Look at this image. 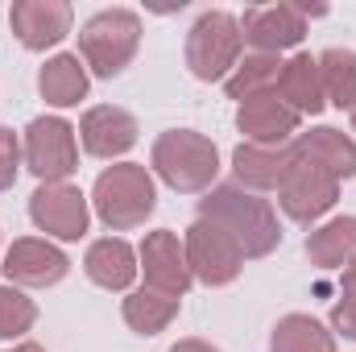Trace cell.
Masks as SVG:
<instances>
[{
    "mask_svg": "<svg viewBox=\"0 0 356 352\" xmlns=\"http://www.w3.org/2000/svg\"><path fill=\"white\" fill-rule=\"evenodd\" d=\"M294 154L302 158V162H311V166H319V170H327L332 178H353L356 175V141L348 133H340V129H307V133H298L294 141Z\"/></svg>",
    "mask_w": 356,
    "mask_h": 352,
    "instance_id": "obj_18",
    "label": "cell"
},
{
    "mask_svg": "<svg viewBox=\"0 0 356 352\" xmlns=\"http://www.w3.org/2000/svg\"><path fill=\"white\" fill-rule=\"evenodd\" d=\"M298 112H290L273 91L253 95L236 108V129L245 133L249 145H290L298 137Z\"/></svg>",
    "mask_w": 356,
    "mask_h": 352,
    "instance_id": "obj_15",
    "label": "cell"
},
{
    "mask_svg": "<svg viewBox=\"0 0 356 352\" xmlns=\"http://www.w3.org/2000/svg\"><path fill=\"white\" fill-rule=\"evenodd\" d=\"M8 352H46L42 344H33V340H25V344H17V349H8Z\"/></svg>",
    "mask_w": 356,
    "mask_h": 352,
    "instance_id": "obj_31",
    "label": "cell"
},
{
    "mask_svg": "<svg viewBox=\"0 0 356 352\" xmlns=\"http://www.w3.org/2000/svg\"><path fill=\"white\" fill-rule=\"evenodd\" d=\"M21 141H17V133L8 129V125H0V195L17 182V175H21Z\"/></svg>",
    "mask_w": 356,
    "mask_h": 352,
    "instance_id": "obj_27",
    "label": "cell"
},
{
    "mask_svg": "<svg viewBox=\"0 0 356 352\" xmlns=\"http://www.w3.org/2000/svg\"><path fill=\"white\" fill-rule=\"evenodd\" d=\"M137 265L145 273V286L158 294H170V298H182L195 282L191 265H186V249H182L178 232H170V228L145 232V241L137 249Z\"/></svg>",
    "mask_w": 356,
    "mask_h": 352,
    "instance_id": "obj_10",
    "label": "cell"
},
{
    "mask_svg": "<svg viewBox=\"0 0 356 352\" xmlns=\"http://www.w3.org/2000/svg\"><path fill=\"white\" fill-rule=\"evenodd\" d=\"M307 257L319 269H344L356 262V216H336L307 237Z\"/></svg>",
    "mask_w": 356,
    "mask_h": 352,
    "instance_id": "obj_21",
    "label": "cell"
},
{
    "mask_svg": "<svg viewBox=\"0 0 356 352\" xmlns=\"http://www.w3.org/2000/svg\"><path fill=\"white\" fill-rule=\"evenodd\" d=\"M38 323V303L21 286H0V340H21Z\"/></svg>",
    "mask_w": 356,
    "mask_h": 352,
    "instance_id": "obj_26",
    "label": "cell"
},
{
    "mask_svg": "<svg viewBox=\"0 0 356 352\" xmlns=\"http://www.w3.org/2000/svg\"><path fill=\"white\" fill-rule=\"evenodd\" d=\"M199 220L228 232V241L245 253V262L269 257L282 245V228L269 199H261L257 191H245L241 182H216L199 199Z\"/></svg>",
    "mask_w": 356,
    "mask_h": 352,
    "instance_id": "obj_1",
    "label": "cell"
},
{
    "mask_svg": "<svg viewBox=\"0 0 356 352\" xmlns=\"http://www.w3.org/2000/svg\"><path fill=\"white\" fill-rule=\"evenodd\" d=\"M277 75H282V58L277 54H245L236 63V71L224 79L228 99H253V95H269L277 88Z\"/></svg>",
    "mask_w": 356,
    "mask_h": 352,
    "instance_id": "obj_24",
    "label": "cell"
},
{
    "mask_svg": "<svg viewBox=\"0 0 356 352\" xmlns=\"http://www.w3.org/2000/svg\"><path fill=\"white\" fill-rule=\"evenodd\" d=\"M79 129H71L63 116H38L25 129L21 141V158L25 170L38 182H67L79 170Z\"/></svg>",
    "mask_w": 356,
    "mask_h": 352,
    "instance_id": "obj_6",
    "label": "cell"
},
{
    "mask_svg": "<svg viewBox=\"0 0 356 352\" xmlns=\"http://www.w3.org/2000/svg\"><path fill=\"white\" fill-rule=\"evenodd\" d=\"M91 207L112 232L141 228L158 207L154 175L145 166H137V162H116V166L99 170L95 186H91Z\"/></svg>",
    "mask_w": 356,
    "mask_h": 352,
    "instance_id": "obj_2",
    "label": "cell"
},
{
    "mask_svg": "<svg viewBox=\"0 0 356 352\" xmlns=\"http://www.w3.org/2000/svg\"><path fill=\"white\" fill-rule=\"evenodd\" d=\"M332 332H340L344 340H356V294H348V290L332 307Z\"/></svg>",
    "mask_w": 356,
    "mask_h": 352,
    "instance_id": "obj_28",
    "label": "cell"
},
{
    "mask_svg": "<svg viewBox=\"0 0 356 352\" xmlns=\"http://www.w3.org/2000/svg\"><path fill=\"white\" fill-rule=\"evenodd\" d=\"M319 75H323V95L327 104L356 112V50L332 46L319 54Z\"/></svg>",
    "mask_w": 356,
    "mask_h": 352,
    "instance_id": "obj_25",
    "label": "cell"
},
{
    "mask_svg": "<svg viewBox=\"0 0 356 352\" xmlns=\"http://www.w3.org/2000/svg\"><path fill=\"white\" fill-rule=\"evenodd\" d=\"M141 50V17L133 8H99L79 29V58L99 79H116Z\"/></svg>",
    "mask_w": 356,
    "mask_h": 352,
    "instance_id": "obj_4",
    "label": "cell"
},
{
    "mask_svg": "<svg viewBox=\"0 0 356 352\" xmlns=\"http://www.w3.org/2000/svg\"><path fill=\"white\" fill-rule=\"evenodd\" d=\"M294 158H298L294 145H249V141H241L232 150V175L245 191H257V195L277 191L282 178L290 175Z\"/></svg>",
    "mask_w": 356,
    "mask_h": 352,
    "instance_id": "obj_16",
    "label": "cell"
},
{
    "mask_svg": "<svg viewBox=\"0 0 356 352\" xmlns=\"http://www.w3.org/2000/svg\"><path fill=\"white\" fill-rule=\"evenodd\" d=\"M149 166H154V175L162 178L166 186H175L182 195H195V191H211L216 186L220 150H216L211 137H203L195 129H166L154 141Z\"/></svg>",
    "mask_w": 356,
    "mask_h": 352,
    "instance_id": "obj_3",
    "label": "cell"
},
{
    "mask_svg": "<svg viewBox=\"0 0 356 352\" xmlns=\"http://www.w3.org/2000/svg\"><path fill=\"white\" fill-rule=\"evenodd\" d=\"M269 352H336V336L315 315L294 311V315H282L273 323Z\"/></svg>",
    "mask_w": 356,
    "mask_h": 352,
    "instance_id": "obj_23",
    "label": "cell"
},
{
    "mask_svg": "<svg viewBox=\"0 0 356 352\" xmlns=\"http://www.w3.org/2000/svg\"><path fill=\"white\" fill-rule=\"evenodd\" d=\"M241 17L228 8H207L186 29V67L203 83H224L241 63Z\"/></svg>",
    "mask_w": 356,
    "mask_h": 352,
    "instance_id": "obj_5",
    "label": "cell"
},
{
    "mask_svg": "<svg viewBox=\"0 0 356 352\" xmlns=\"http://www.w3.org/2000/svg\"><path fill=\"white\" fill-rule=\"evenodd\" d=\"M29 220L54 241H83L91 224L88 195L71 182H42L29 195Z\"/></svg>",
    "mask_w": 356,
    "mask_h": 352,
    "instance_id": "obj_8",
    "label": "cell"
},
{
    "mask_svg": "<svg viewBox=\"0 0 356 352\" xmlns=\"http://www.w3.org/2000/svg\"><path fill=\"white\" fill-rule=\"evenodd\" d=\"M353 133H356V112H353Z\"/></svg>",
    "mask_w": 356,
    "mask_h": 352,
    "instance_id": "obj_32",
    "label": "cell"
},
{
    "mask_svg": "<svg viewBox=\"0 0 356 352\" xmlns=\"http://www.w3.org/2000/svg\"><path fill=\"white\" fill-rule=\"evenodd\" d=\"M307 38V21L294 4H257L241 17V42L253 54H282Z\"/></svg>",
    "mask_w": 356,
    "mask_h": 352,
    "instance_id": "obj_12",
    "label": "cell"
},
{
    "mask_svg": "<svg viewBox=\"0 0 356 352\" xmlns=\"http://www.w3.org/2000/svg\"><path fill=\"white\" fill-rule=\"evenodd\" d=\"M273 95H277L290 112H298V116H319V112L327 108L319 58H315V54H294V58H286Z\"/></svg>",
    "mask_w": 356,
    "mask_h": 352,
    "instance_id": "obj_17",
    "label": "cell"
},
{
    "mask_svg": "<svg viewBox=\"0 0 356 352\" xmlns=\"http://www.w3.org/2000/svg\"><path fill=\"white\" fill-rule=\"evenodd\" d=\"M166 352H220V349L207 344V340H178V344H170Z\"/></svg>",
    "mask_w": 356,
    "mask_h": 352,
    "instance_id": "obj_29",
    "label": "cell"
},
{
    "mask_svg": "<svg viewBox=\"0 0 356 352\" xmlns=\"http://www.w3.org/2000/svg\"><path fill=\"white\" fill-rule=\"evenodd\" d=\"M0 269L8 278V286H33V290H42V286H58L71 273V257L58 245H50V241L21 237V241L8 245Z\"/></svg>",
    "mask_w": 356,
    "mask_h": 352,
    "instance_id": "obj_11",
    "label": "cell"
},
{
    "mask_svg": "<svg viewBox=\"0 0 356 352\" xmlns=\"http://www.w3.org/2000/svg\"><path fill=\"white\" fill-rule=\"evenodd\" d=\"M88 88L91 79L79 54H54L38 71V91L50 108H75L79 99H88Z\"/></svg>",
    "mask_w": 356,
    "mask_h": 352,
    "instance_id": "obj_20",
    "label": "cell"
},
{
    "mask_svg": "<svg viewBox=\"0 0 356 352\" xmlns=\"http://www.w3.org/2000/svg\"><path fill=\"white\" fill-rule=\"evenodd\" d=\"M83 273H88L99 290H129L133 278L141 273V265H137V253L129 249V241L104 237V241H91L88 245Z\"/></svg>",
    "mask_w": 356,
    "mask_h": 352,
    "instance_id": "obj_19",
    "label": "cell"
},
{
    "mask_svg": "<svg viewBox=\"0 0 356 352\" xmlns=\"http://www.w3.org/2000/svg\"><path fill=\"white\" fill-rule=\"evenodd\" d=\"M182 249H186L191 278L203 282V286H232L241 278V269H245V253L228 241V232H220L207 220H195L186 228Z\"/></svg>",
    "mask_w": 356,
    "mask_h": 352,
    "instance_id": "obj_7",
    "label": "cell"
},
{
    "mask_svg": "<svg viewBox=\"0 0 356 352\" xmlns=\"http://www.w3.org/2000/svg\"><path fill=\"white\" fill-rule=\"evenodd\" d=\"M8 21H13V33L25 50H50L71 33L75 8L67 0H17Z\"/></svg>",
    "mask_w": 356,
    "mask_h": 352,
    "instance_id": "obj_14",
    "label": "cell"
},
{
    "mask_svg": "<svg viewBox=\"0 0 356 352\" xmlns=\"http://www.w3.org/2000/svg\"><path fill=\"white\" fill-rule=\"evenodd\" d=\"M336 199H340V178H332L327 170H319V166H311L302 158H294L290 175L277 186V207L298 224L323 220L336 207Z\"/></svg>",
    "mask_w": 356,
    "mask_h": 352,
    "instance_id": "obj_9",
    "label": "cell"
},
{
    "mask_svg": "<svg viewBox=\"0 0 356 352\" xmlns=\"http://www.w3.org/2000/svg\"><path fill=\"white\" fill-rule=\"evenodd\" d=\"M344 290H348V294H356V262L344 265Z\"/></svg>",
    "mask_w": 356,
    "mask_h": 352,
    "instance_id": "obj_30",
    "label": "cell"
},
{
    "mask_svg": "<svg viewBox=\"0 0 356 352\" xmlns=\"http://www.w3.org/2000/svg\"><path fill=\"white\" fill-rule=\"evenodd\" d=\"M137 116L116 108V104H95L83 112L79 120V141L91 158L99 162H112V158H124L133 145H137Z\"/></svg>",
    "mask_w": 356,
    "mask_h": 352,
    "instance_id": "obj_13",
    "label": "cell"
},
{
    "mask_svg": "<svg viewBox=\"0 0 356 352\" xmlns=\"http://www.w3.org/2000/svg\"><path fill=\"white\" fill-rule=\"evenodd\" d=\"M178 307H182V298H170V294H158V290L141 286V290H133L124 298L120 315H124V323L137 336H158V332H166L178 319Z\"/></svg>",
    "mask_w": 356,
    "mask_h": 352,
    "instance_id": "obj_22",
    "label": "cell"
}]
</instances>
